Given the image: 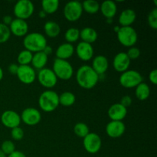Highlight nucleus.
Returning <instances> with one entry per match:
<instances>
[{"label": "nucleus", "mask_w": 157, "mask_h": 157, "mask_svg": "<svg viewBox=\"0 0 157 157\" xmlns=\"http://www.w3.org/2000/svg\"><path fill=\"white\" fill-rule=\"evenodd\" d=\"M76 81L78 85L82 88L91 89L98 84L99 75L94 71L91 66L84 64L77 71Z\"/></svg>", "instance_id": "f257e3e1"}, {"label": "nucleus", "mask_w": 157, "mask_h": 157, "mask_svg": "<svg viewBox=\"0 0 157 157\" xmlns=\"http://www.w3.org/2000/svg\"><path fill=\"white\" fill-rule=\"evenodd\" d=\"M23 45L26 50L32 53L43 52L44 48L47 46V39L39 32H31L25 36Z\"/></svg>", "instance_id": "f03ea898"}, {"label": "nucleus", "mask_w": 157, "mask_h": 157, "mask_svg": "<svg viewBox=\"0 0 157 157\" xmlns=\"http://www.w3.org/2000/svg\"><path fill=\"white\" fill-rule=\"evenodd\" d=\"M38 105L43 111H54L59 105V95L54 90H44L38 98Z\"/></svg>", "instance_id": "7ed1b4c3"}, {"label": "nucleus", "mask_w": 157, "mask_h": 157, "mask_svg": "<svg viewBox=\"0 0 157 157\" xmlns=\"http://www.w3.org/2000/svg\"><path fill=\"white\" fill-rule=\"evenodd\" d=\"M117 36L119 42L125 47H133L138 40L137 32L132 26L120 27Z\"/></svg>", "instance_id": "20e7f679"}, {"label": "nucleus", "mask_w": 157, "mask_h": 157, "mask_svg": "<svg viewBox=\"0 0 157 157\" xmlns=\"http://www.w3.org/2000/svg\"><path fill=\"white\" fill-rule=\"evenodd\" d=\"M52 71L57 78L61 80H69L74 74L73 66L67 60H61L55 58L53 63Z\"/></svg>", "instance_id": "39448f33"}, {"label": "nucleus", "mask_w": 157, "mask_h": 157, "mask_svg": "<svg viewBox=\"0 0 157 157\" xmlns=\"http://www.w3.org/2000/svg\"><path fill=\"white\" fill-rule=\"evenodd\" d=\"M143 82V76L139 71L127 70L120 77V83L125 88H133Z\"/></svg>", "instance_id": "423d86ee"}, {"label": "nucleus", "mask_w": 157, "mask_h": 157, "mask_svg": "<svg viewBox=\"0 0 157 157\" xmlns=\"http://www.w3.org/2000/svg\"><path fill=\"white\" fill-rule=\"evenodd\" d=\"M35 6L30 0H19L15 5L13 9L14 15L16 18L25 20L33 14Z\"/></svg>", "instance_id": "0eeeda50"}, {"label": "nucleus", "mask_w": 157, "mask_h": 157, "mask_svg": "<svg viewBox=\"0 0 157 157\" xmlns=\"http://www.w3.org/2000/svg\"><path fill=\"white\" fill-rule=\"evenodd\" d=\"M63 13L67 21H78L81 18L83 13L82 4L79 1L68 2L64 7Z\"/></svg>", "instance_id": "6e6552de"}, {"label": "nucleus", "mask_w": 157, "mask_h": 157, "mask_svg": "<svg viewBox=\"0 0 157 157\" xmlns=\"http://www.w3.org/2000/svg\"><path fill=\"white\" fill-rule=\"evenodd\" d=\"M37 78L41 85L48 89L55 87L58 82V78L54 73L52 69L48 68V67H44L40 70L37 75Z\"/></svg>", "instance_id": "1a4fd4ad"}, {"label": "nucleus", "mask_w": 157, "mask_h": 157, "mask_svg": "<svg viewBox=\"0 0 157 157\" xmlns=\"http://www.w3.org/2000/svg\"><path fill=\"white\" fill-rule=\"evenodd\" d=\"M84 147L87 153L90 154H95L101 150L102 146V141L98 134L95 133H89L83 141Z\"/></svg>", "instance_id": "9d476101"}, {"label": "nucleus", "mask_w": 157, "mask_h": 157, "mask_svg": "<svg viewBox=\"0 0 157 157\" xmlns=\"http://www.w3.org/2000/svg\"><path fill=\"white\" fill-rule=\"evenodd\" d=\"M21 121L29 126H35L39 124L41 120V114L38 110L34 107H27L21 114Z\"/></svg>", "instance_id": "9b49d317"}, {"label": "nucleus", "mask_w": 157, "mask_h": 157, "mask_svg": "<svg viewBox=\"0 0 157 157\" xmlns=\"http://www.w3.org/2000/svg\"><path fill=\"white\" fill-rule=\"evenodd\" d=\"M16 75L18 80L25 84H32L36 78L35 69L30 65H18Z\"/></svg>", "instance_id": "f8f14e48"}, {"label": "nucleus", "mask_w": 157, "mask_h": 157, "mask_svg": "<svg viewBox=\"0 0 157 157\" xmlns=\"http://www.w3.org/2000/svg\"><path fill=\"white\" fill-rule=\"evenodd\" d=\"M1 122L5 127L13 129L19 127L21 123V117L18 113L12 110H6L1 116Z\"/></svg>", "instance_id": "ddd939ff"}, {"label": "nucleus", "mask_w": 157, "mask_h": 157, "mask_svg": "<svg viewBox=\"0 0 157 157\" xmlns=\"http://www.w3.org/2000/svg\"><path fill=\"white\" fill-rule=\"evenodd\" d=\"M106 133L111 138H119L124 135L126 126L122 121H111L106 126Z\"/></svg>", "instance_id": "4468645a"}, {"label": "nucleus", "mask_w": 157, "mask_h": 157, "mask_svg": "<svg viewBox=\"0 0 157 157\" xmlns=\"http://www.w3.org/2000/svg\"><path fill=\"white\" fill-rule=\"evenodd\" d=\"M11 33L17 37L25 36L29 31V25L25 20L15 18L9 26Z\"/></svg>", "instance_id": "2eb2a0df"}, {"label": "nucleus", "mask_w": 157, "mask_h": 157, "mask_svg": "<svg viewBox=\"0 0 157 157\" xmlns=\"http://www.w3.org/2000/svg\"><path fill=\"white\" fill-rule=\"evenodd\" d=\"M131 60L126 52H119L115 55L113 61V66L118 72H124L128 70Z\"/></svg>", "instance_id": "dca6fc26"}, {"label": "nucleus", "mask_w": 157, "mask_h": 157, "mask_svg": "<svg viewBox=\"0 0 157 157\" xmlns=\"http://www.w3.org/2000/svg\"><path fill=\"white\" fill-rule=\"evenodd\" d=\"M76 53L78 58L84 61H87L93 58L94 48L91 44L81 41L76 47Z\"/></svg>", "instance_id": "f3484780"}, {"label": "nucleus", "mask_w": 157, "mask_h": 157, "mask_svg": "<svg viewBox=\"0 0 157 157\" xmlns=\"http://www.w3.org/2000/svg\"><path fill=\"white\" fill-rule=\"evenodd\" d=\"M107 113L111 121H122L127 116V110L120 103H117L110 106V108L108 109Z\"/></svg>", "instance_id": "a211bd4d"}, {"label": "nucleus", "mask_w": 157, "mask_h": 157, "mask_svg": "<svg viewBox=\"0 0 157 157\" xmlns=\"http://www.w3.org/2000/svg\"><path fill=\"white\" fill-rule=\"evenodd\" d=\"M91 67L99 76L104 75L109 67L108 60L104 55H97L92 61Z\"/></svg>", "instance_id": "6ab92c4d"}, {"label": "nucleus", "mask_w": 157, "mask_h": 157, "mask_svg": "<svg viewBox=\"0 0 157 157\" xmlns=\"http://www.w3.org/2000/svg\"><path fill=\"white\" fill-rule=\"evenodd\" d=\"M75 47L70 43H63L60 44L56 49L55 55L56 58L61 60H67L70 58L75 53Z\"/></svg>", "instance_id": "aec40b11"}, {"label": "nucleus", "mask_w": 157, "mask_h": 157, "mask_svg": "<svg viewBox=\"0 0 157 157\" xmlns=\"http://www.w3.org/2000/svg\"><path fill=\"white\" fill-rule=\"evenodd\" d=\"M100 10L102 12L103 15L107 19H112L117 12V6L115 2L112 0H106L100 5Z\"/></svg>", "instance_id": "412c9836"}, {"label": "nucleus", "mask_w": 157, "mask_h": 157, "mask_svg": "<svg viewBox=\"0 0 157 157\" xmlns=\"http://www.w3.org/2000/svg\"><path fill=\"white\" fill-rule=\"evenodd\" d=\"M136 14L133 9H126L121 12V15L119 16L118 21L121 25V27L131 26V25L136 20Z\"/></svg>", "instance_id": "4be33fe9"}, {"label": "nucleus", "mask_w": 157, "mask_h": 157, "mask_svg": "<svg viewBox=\"0 0 157 157\" xmlns=\"http://www.w3.org/2000/svg\"><path fill=\"white\" fill-rule=\"evenodd\" d=\"M98 32L94 29L90 27H85L80 30V38L82 41L91 44L98 39Z\"/></svg>", "instance_id": "5701e85b"}, {"label": "nucleus", "mask_w": 157, "mask_h": 157, "mask_svg": "<svg viewBox=\"0 0 157 157\" xmlns=\"http://www.w3.org/2000/svg\"><path fill=\"white\" fill-rule=\"evenodd\" d=\"M48 55L43 52H39L35 53L33 55L32 59V62L31 64H32V67L34 69H38V70H41V69L44 68L45 65L47 64L48 62Z\"/></svg>", "instance_id": "b1692460"}, {"label": "nucleus", "mask_w": 157, "mask_h": 157, "mask_svg": "<svg viewBox=\"0 0 157 157\" xmlns=\"http://www.w3.org/2000/svg\"><path fill=\"white\" fill-rule=\"evenodd\" d=\"M44 31L47 36L56 38L61 32V27L56 21H48L44 23Z\"/></svg>", "instance_id": "393cba45"}, {"label": "nucleus", "mask_w": 157, "mask_h": 157, "mask_svg": "<svg viewBox=\"0 0 157 157\" xmlns=\"http://www.w3.org/2000/svg\"><path fill=\"white\" fill-rule=\"evenodd\" d=\"M135 94H136V98L140 101H146L148 99L150 95V86L147 83H140L139 85L136 87Z\"/></svg>", "instance_id": "a878e982"}, {"label": "nucleus", "mask_w": 157, "mask_h": 157, "mask_svg": "<svg viewBox=\"0 0 157 157\" xmlns=\"http://www.w3.org/2000/svg\"><path fill=\"white\" fill-rule=\"evenodd\" d=\"M42 11L46 14H53L58 10L59 7L58 0H43L41 2Z\"/></svg>", "instance_id": "bb28decb"}, {"label": "nucleus", "mask_w": 157, "mask_h": 157, "mask_svg": "<svg viewBox=\"0 0 157 157\" xmlns=\"http://www.w3.org/2000/svg\"><path fill=\"white\" fill-rule=\"evenodd\" d=\"M76 101L75 95L70 91L63 92L59 96V104L64 107H71Z\"/></svg>", "instance_id": "cd10ccee"}, {"label": "nucleus", "mask_w": 157, "mask_h": 157, "mask_svg": "<svg viewBox=\"0 0 157 157\" xmlns=\"http://www.w3.org/2000/svg\"><path fill=\"white\" fill-rule=\"evenodd\" d=\"M81 4L83 10L89 14H95L100 10V4L95 0H85Z\"/></svg>", "instance_id": "c85d7f7f"}, {"label": "nucleus", "mask_w": 157, "mask_h": 157, "mask_svg": "<svg viewBox=\"0 0 157 157\" xmlns=\"http://www.w3.org/2000/svg\"><path fill=\"white\" fill-rule=\"evenodd\" d=\"M32 56H33V54L32 52L25 49L18 54L17 57V61L20 65H29V64L32 62Z\"/></svg>", "instance_id": "c756f323"}, {"label": "nucleus", "mask_w": 157, "mask_h": 157, "mask_svg": "<svg viewBox=\"0 0 157 157\" xmlns=\"http://www.w3.org/2000/svg\"><path fill=\"white\" fill-rule=\"evenodd\" d=\"M64 38L67 43L71 44V43L75 42L80 38V30L77 28H69L64 34Z\"/></svg>", "instance_id": "7c9ffc66"}, {"label": "nucleus", "mask_w": 157, "mask_h": 157, "mask_svg": "<svg viewBox=\"0 0 157 157\" xmlns=\"http://www.w3.org/2000/svg\"><path fill=\"white\" fill-rule=\"evenodd\" d=\"M74 132H75V135L81 138H84L89 133V128L87 125L84 123L80 122L78 123L75 125L74 127Z\"/></svg>", "instance_id": "2f4dec72"}, {"label": "nucleus", "mask_w": 157, "mask_h": 157, "mask_svg": "<svg viewBox=\"0 0 157 157\" xmlns=\"http://www.w3.org/2000/svg\"><path fill=\"white\" fill-rule=\"evenodd\" d=\"M11 32L9 26L0 23V44L5 43L10 38Z\"/></svg>", "instance_id": "473e14b6"}, {"label": "nucleus", "mask_w": 157, "mask_h": 157, "mask_svg": "<svg viewBox=\"0 0 157 157\" xmlns=\"http://www.w3.org/2000/svg\"><path fill=\"white\" fill-rule=\"evenodd\" d=\"M0 150H1L6 156H9L11 153H13L14 151H15V146L12 141L5 140L4 142L2 144L1 149H0Z\"/></svg>", "instance_id": "72a5a7b5"}, {"label": "nucleus", "mask_w": 157, "mask_h": 157, "mask_svg": "<svg viewBox=\"0 0 157 157\" xmlns=\"http://www.w3.org/2000/svg\"><path fill=\"white\" fill-rule=\"evenodd\" d=\"M147 21L150 28L153 29H157V9L154 8L149 13L147 17Z\"/></svg>", "instance_id": "f704fd0d"}, {"label": "nucleus", "mask_w": 157, "mask_h": 157, "mask_svg": "<svg viewBox=\"0 0 157 157\" xmlns=\"http://www.w3.org/2000/svg\"><path fill=\"white\" fill-rule=\"evenodd\" d=\"M11 136H12V138L13 140L16 141H19L22 140L23 137H24V131H23V130L21 127H15V128L12 129Z\"/></svg>", "instance_id": "c9c22d12"}, {"label": "nucleus", "mask_w": 157, "mask_h": 157, "mask_svg": "<svg viewBox=\"0 0 157 157\" xmlns=\"http://www.w3.org/2000/svg\"><path fill=\"white\" fill-rule=\"evenodd\" d=\"M126 53L128 55L129 58L130 60H134L139 58L140 55V49L138 48L133 46V47H130L128 49V51H127V52H126Z\"/></svg>", "instance_id": "e433bc0d"}, {"label": "nucleus", "mask_w": 157, "mask_h": 157, "mask_svg": "<svg viewBox=\"0 0 157 157\" xmlns=\"http://www.w3.org/2000/svg\"><path fill=\"white\" fill-rule=\"evenodd\" d=\"M120 104H121L122 106H124V107L127 108V107H130L132 104L131 97L129 96V95H125V96H124L122 98H121Z\"/></svg>", "instance_id": "4c0bfd02"}, {"label": "nucleus", "mask_w": 157, "mask_h": 157, "mask_svg": "<svg viewBox=\"0 0 157 157\" xmlns=\"http://www.w3.org/2000/svg\"><path fill=\"white\" fill-rule=\"evenodd\" d=\"M149 80L150 82L153 84H156L157 83V70L154 69V70L151 71L149 74Z\"/></svg>", "instance_id": "58836bf2"}, {"label": "nucleus", "mask_w": 157, "mask_h": 157, "mask_svg": "<svg viewBox=\"0 0 157 157\" xmlns=\"http://www.w3.org/2000/svg\"><path fill=\"white\" fill-rule=\"evenodd\" d=\"M18 65L16 64H9V67H8V71L10 74L15 75L17 74V71H18Z\"/></svg>", "instance_id": "ea45409f"}, {"label": "nucleus", "mask_w": 157, "mask_h": 157, "mask_svg": "<svg viewBox=\"0 0 157 157\" xmlns=\"http://www.w3.org/2000/svg\"><path fill=\"white\" fill-rule=\"evenodd\" d=\"M2 20L3 24L6 25L7 26H9L11 25V23H12L13 18H12V17L10 16V15H5V16L3 17Z\"/></svg>", "instance_id": "a19ab883"}, {"label": "nucleus", "mask_w": 157, "mask_h": 157, "mask_svg": "<svg viewBox=\"0 0 157 157\" xmlns=\"http://www.w3.org/2000/svg\"><path fill=\"white\" fill-rule=\"evenodd\" d=\"M7 157H26L25 153H23L22 152L19 151V150H15L13 153H11L10 155H9Z\"/></svg>", "instance_id": "79ce46f5"}, {"label": "nucleus", "mask_w": 157, "mask_h": 157, "mask_svg": "<svg viewBox=\"0 0 157 157\" xmlns=\"http://www.w3.org/2000/svg\"><path fill=\"white\" fill-rule=\"evenodd\" d=\"M43 52H44L46 55L48 56V55H50L52 53V48L47 44V46H46V47L44 48V50H43Z\"/></svg>", "instance_id": "37998d69"}, {"label": "nucleus", "mask_w": 157, "mask_h": 157, "mask_svg": "<svg viewBox=\"0 0 157 157\" xmlns=\"http://www.w3.org/2000/svg\"><path fill=\"white\" fill-rule=\"evenodd\" d=\"M46 15H47V14H46L45 12H44V11L41 10V11H40L39 12H38V16L41 17V18H45Z\"/></svg>", "instance_id": "c03bdc74"}, {"label": "nucleus", "mask_w": 157, "mask_h": 157, "mask_svg": "<svg viewBox=\"0 0 157 157\" xmlns=\"http://www.w3.org/2000/svg\"><path fill=\"white\" fill-rule=\"evenodd\" d=\"M3 76H4V74H3V71H2V67H0V81L2 80Z\"/></svg>", "instance_id": "a18cd8bd"}, {"label": "nucleus", "mask_w": 157, "mask_h": 157, "mask_svg": "<svg viewBox=\"0 0 157 157\" xmlns=\"http://www.w3.org/2000/svg\"><path fill=\"white\" fill-rule=\"evenodd\" d=\"M0 157H7L6 156V155L5 154V153H3L1 150H0Z\"/></svg>", "instance_id": "49530a36"}]
</instances>
